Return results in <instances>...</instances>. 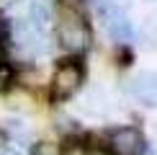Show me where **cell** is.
<instances>
[{"label": "cell", "mask_w": 157, "mask_h": 155, "mask_svg": "<svg viewBox=\"0 0 157 155\" xmlns=\"http://www.w3.org/2000/svg\"><path fill=\"white\" fill-rule=\"evenodd\" d=\"M116 60H121L119 65H132L134 54H132V49H129V47H119V49H116Z\"/></svg>", "instance_id": "11"}, {"label": "cell", "mask_w": 157, "mask_h": 155, "mask_svg": "<svg viewBox=\"0 0 157 155\" xmlns=\"http://www.w3.org/2000/svg\"><path fill=\"white\" fill-rule=\"evenodd\" d=\"M31 155H59V150H57L52 142H36L34 150H31Z\"/></svg>", "instance_id": "9"}, {"label": "cell", "mask_w": 157, "mask_h": 155, "mask_svg": "<svg viewBox=\"0 0 157 155\" xmlns=\"http://www.w3.org/2000/svg\"><path fill=\"white\" fill-rule=\"evenodd\" d=\"M98 18H101L106 34L113 39L119 47H129V44L134 42V26H132V21L126 18V13H124L119 5L101 3L98 5Z\"/></svg>", "instance_id": "3"}, {"label": "cell", "mask_w": 157, "mask_h": 155, "mask_svg": "<svg viewBox=\"0 0 157 155\" xmlns=\"http://www.w3.org/2000/svg\"><path fill=\"white\" fill-rule=\"evenodd\" d=\"M52 16H54V5H52V0H31L29 5V23L39 29L44 34V29L49 26Z\"/></svg>", "instance_id": "6"}, {"label": "cell", "mask_w": 157, "mask_h": 155, "mask_svg": "<svg viewBox=\"0 0 157 155\" xmlns=\"http://www.w3.org/2000/svg\"><path fill=\"white\" fill-rule=\"evenodd\" d=\"M144 134L136 127H119L108 137V153L111 155H144Z\"/></svg>", "instance_id": "4"}, {"label": "cell", "mask_w": 157, "mask_h": 155, "mask_svg": "<svg viewBox=\"0 0 157 155\" xmlns=\"http://www.w3.org/2000/svg\"><path fill=\"white\" fill-rule=\"evenodd\" d=\"M85 78V67L77 57H67V60H59L54 67V75H52V98L54 101H67L80 90Z\"/></svg>", "instance_id": "2"}, {"label": "cell", "mask_w": 157, "mask_h": 155, "mask_svg": "<svg viewBox=\"0 0 157 155\" xmlns=\"http://www.w3.org/2000/svg\"><path fill=\"white\" fill-rule=\"evenodd\" d=\"M10 80H13V70L8 67V65H3L0 67V90H5L10 85Z\"/></svg>", "instance_id": "10"}, {"label": "cell", "mask_w": 157, "mask_h": 155, "mask_svg": "<svg viewBox=\"0 0 157 155\" xmlns=\"http://www.w3.org/2000/svg\"><path fill=\"white\" fill-rule=\"evenodd\" d=\"M59 155H88V147L82 142H77V140H67L59 147Z\"/></svg>", "instance_id": "8"}, {"label": "cell", "mask_w": 157, "mask_h": 155, "mask_svg": "<svg viewBox=\"0 0 157 155\" xmlns=\"http://www.w3.org/2000/svg\"><path fill=\"white\" fill-rule=\"evenodd\" d=\"M57 42L70 54H82L93 42V31L85 13L72 3H62L57 10Z\"/></svg>", "instance_id": "1"}, {"label": "cell", "mask_w": 157, "mask_h": 155, "mask_svg": "<svg viewBox=\"0 0 157 155\" xmlns=\"http://www.w3.org/2000/svg\"><path fill=\"white\" fill-rule=\"evenodd\" d=\"M3 65H5V44L0 42V67H3Z\"/></svg>", "instance_id": "13"}, {"label": "cell", "mask_w": 157, "mask_h": 155, "mask_svg": "<svg viewBox=\"0 0 157 155\" xmlns=\"http://www.w3.org/2000/svg\"><path fill=\"white\" fill-rule=\"evenodd\" d=\"M129 90H132V96L139 103H144V106H157V73L144 70V73L134 75Z\"/></svg>", "instance_id": "5"}, {"label": "cell", "mask_w": 157, "mask_h": 155, "mask_svg": "<svg viewBox=\"0 0 157 155\" xmlns=\"http://www.w3.org/2000/svg\"><path fill=\"white\" fill-rule=\"evenodd\" d=\"M0 155H26V153L13 142H5V145H0Z\"/></svg>", "instance_id": "12"}, {"label": "cell", "mask_w": 157, "mask_h": 155, "mask_svg": "<svg viewBox=\"0 0 157 155\" xmlns=\"http://www.w3.org/2000/svg\"><path fill=\"white\" fill-rule=\"evenodd\" d=\"M5 134L10 140H16V142H23V140H29L31 127L23 119H5Z\"/></svg>", "instance_id": "7"}]
</instances>
